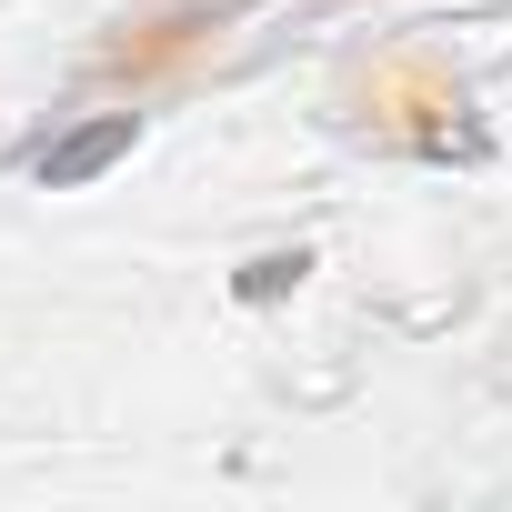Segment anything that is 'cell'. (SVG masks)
Listing matches in <instances>:
<instances>
[{
    "label": "cell",
    "instance_id": "obj_1",
    "mask_svg": "<svg viewBox=\"0 0 512 512\" xmlns=\"http://www.w3.org/2000/svg\"><path fill=\"white\" fill-rule=\"evenodd\" d=\"M121 141H131V131L111 121V131H91V141H71V151H61V161H41V171H51V181H81V171H91V161H111Z\"/></svg>",
    "mask_w": 512,
    "mask_h": 512
}]
</instances>
